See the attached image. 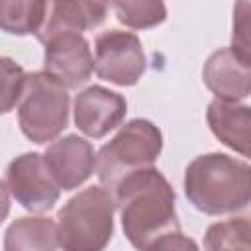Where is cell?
<instances>
[{"label":"cell","instance_id":"cell-1","mask_svg":"<svg viewBox=\"0 0 251 251\" xmlns=\"http://www.w3.org/2000/svg\"><path fill=\"white\" fill-rule=\"evenodd\" d=\"M122 227L137 251H149L159 239L180 231L175 190L157 169H143L124 178L112 194Z\"/></svg>","mask_w":251,"mask_h":251},{"label":"cell","instance_id":"cell-4","mask_svg":"<svg viewBox=\"0 0 251 251\" xmlns=\"http://www.w3.org/2000/svg\"><path fill=\"white\" fill-rule=\"evenodd\" d=\"M161 149L163 135L155 124L141 118L127 122L96 155V171L102 188L112 196L124 178L151 169Z\"/></svg>","mask_w":251,"mask_h":251},{"label":"cell","instance_id":"cell-14","mask_svg":"<svg viewBox=\"0 0 251 251\" xmlns=\"http://www.w3.org/2000/svg\"><path fill=\"white\" fill-rule=\"evenodd\" d=\"M57 226L43 216L16 220L4 233V251H57Z\"/></svg>","mask_w":251,"mask_h":251},{"label":"cell","instance_id":"cell-9","mask_svg":"<svg viewBox=\"0 0 251 251\" xmlns=\"http://www.w3.org/2000/svg\"><path fill=\"white\" fill-rule=\"evenodd\" d=\"M126 112V98L104 86H88L75 98V124L84 135L94 139L118 127Z\"/></svg>","mask_w":251,"mask_h":251},{"label":"cell","instance_id":"cell-6","mask_svg":"<svg viewBox=\"0 0 251 251\" xmlns=\"http://www.w3.org/2000/svg\"><path fill=\"white\" fill-rule=\"evenodd\" d=\"M94 51V71L102 80L118 86H131L145 73V53L139 37L131 31L110 29L100 33Z\"/></svg>","mask_w":251,"mask_h":251},{"label":"cell","instance_id":"cell-20","mask_svg":"<svg viewBox=\"0 0 251 251\" xmlns=\"http://www.w3.org/2000/svg\"><path fill=\"white\" fill-rule=\"evenodd\" d=\"M149 251H198V245L194 243V239L182 235V231H176L159 239Z\"/></svg>","mask_w":251,"mask_h":251},{"label":"cell","instance_id":"cell-18","mask_svg":"<svg viewBox=\"0 0 251 251\" xmlns=\"http://www.w3.org/2000/svg\"><path fill=\"white\" fill-rule=\"evenodd\" d=\"M25 82L24 69L10 57H0V116L8 114L20 102Z\"/></svg>","mask_w":251,"mask_h":251},{"label":"cell","instance_id":"cell-11","mask_svg":"<svg viewBox=\"0 0 251 251\" xmlns=\"http://www.w3.org/2000/svg\"><path fill=\"white\" fill-rule=\"evenodd\" d=\"M251 61L239 57L231 47L214 51L204 63L202 76L206 86L218 100L239 102L249 96L251 90Z\"/></svg>","mask_w":251,"mask_h":251},{"label":"cell","instance_id":"cell-5","mask_svg":"<svg viewBox=\"0 0 251 251\" xmlns=\"http://www.w3.org/2000/svg\"><path fill=\"white\" fill-rule=\"evenodd\" d=\"M69 94L45 73L25 75L18 102V122L33 143L53 141L69 124Z\"/></svg>","mask_w":251,"mask_h":251},{"label":"cell","instance_id":"cell-10","mask_svg":"<svg viewBox=\"0 0 251 251\" xmlns=\"http://www.w3.org/2000/svg\"><path fill=\"white\" fill-rule=\"evenodd\" d=\"M45 165L61 190L80 186L96 167V155L90 141L78 135H67L53 141L45 155Z\"/></svg>","mask_w":251,"mask_h":251},{"label":"cell","instance_id":"cell-16","mask_svg":"<svg viewBox=\"0 0 251 251\" xmlns=\"http://www.w3.org/2000/svg\"><path fill=\"white\" fill-rule=\"evenodd\" d=\"M251 224L247 218H231L212 224L204 235V251H251Z\"/></svg>","mask_w":251,"mask_h":251},{"label":"cell","instance_id":"cell-8","mask_svg":"<svg viewBox=\"0 0 251 251\" xmlns=\"http://www.w3.org/2000/svg\"><path fill=\"white\" fill-rule=\"evenodd\" d=\"M45 75L65 88H76L86 82L94 71V59L88 41L80 33H59L43 41Z\"/></svg>","mask_w":251,"mask_h":251},{"label":"cell","instance_id":"cell-13","mask_svg":"<svg viewBox=\"0 0 251 251\" xmlns=\"http://www.w3.org/2000/svg\"><path fill=\"white\" fill-rule=\"evenodd\" d=\"M208 126L212 133L229 149L241 153L243 157L249 155L251 143V110L245 104L226 102V100H212L206 112Z\"/></svg>","mask_w":251,"mask_h":251},{"label":"cell","instance_id":"cell-7","mask_svg":"<svg viewBox=\"0 0 251 251\" xmlns=\"http://www.w3.org/2000/svg\"><path fill=\"white\" fill-rule=\"evenodd\" d=\"M6 186L29 212H47L51 210L61 194V188L53 180L43 155L24 153L16 157L6 169Z\"/></svg>","mask_w":251,"mask_h":251},{"label":"cell","instance_id":"cell-17","mask_svg":"<svg viewBox=\"0 0 251 251\" xmlns=\"http://www.w3.org/2000/svg\"><path fill=\"white\" fill-rule=\"evenodd\" d=\"M116 18L131 27V29H147L153 27L167 18V8L163 2L155 0H139V2H116L114 6Z\"/></svg>","mask_w":251,"mask_h":251},{"label":"cell","instance_id":"cell-21","mask_svg":"<svg viewBox=\"0 0 251 251\" xmlns=\"http://www.w3.org/2000/svg\"><path fill=\"white\" fill-rule=\"evenodd\" d=\"M10 214V196H8V186L0 180V224L8 218Z\"/></svg>","mask_w":251,"mask_h":251},{"label":"cell","instance_id":"cell-19","mask_svg":"<svg viewBox=\"0 0 251 251\" xmlns=\"http://www.w3.org/2000/svg\"><path fill=\"white\" fill-rule=\"evenodd\" d=\"M233 45L231 49L243 57L245 61H251V49H249V4L241 2L233 10Z\"/></svg>","mask_w":251,"mask_h":251},{"label":"cell","instance_id":"cell-3","mask_svg":"<svg viewBox=\"0 0 251 251\" xmlns=\"http://www.w3.org/2000/svg\"><path fill=\"white\" fill-rule=\"evenodd\" d=\"M114 198L102 186H88L57 214V241L63 251H104L114 233Z\"/></svg>","mask_w":251,"mask_h":251},{"label":"cell","instance_id":"cell-12","mask_svg":"<svg viewBox=\"0 0 251 251\" xmlns=\"http://www.w3.org/2000/svg\"><path fill=\"white\" fill-rule=\"evenodd\" d=\"M108 6L102 2H86V0H63L49 2L47 16L37 31V39L43 43L45 39L59 33H80L84 29H94L106 20Z\"/></svg>","mask_w":251,"mask_h":251},{"label":"cell","instance_id":"cell-15","mask_svg":"<svg viewBox=\"0 0 251 251\" xmlns=\"http://www.w3.org/2000/svg\"><path fill=\"white\" fill-rule=\"evenodd\" d=\"M47 4L43 0H0V29L14 35H37L47 16Z\"/></svg>","mask_w":251,"mask_h":251},{"label":"cell","instance_id":"cell-2","mask_svg":"<svg viewBox=\"0 0 251 251\" xmlns=\"http://www.w3.org/2000/svg\"><path fill=\"white\" fill-rule=\"evenodd\" d=\"M184 194L208 216L241 212L251 198L249 165L226 153L200 155L184 171Z\"/></svg>","mask_w":251,"mask_h":251}]
</instances>
